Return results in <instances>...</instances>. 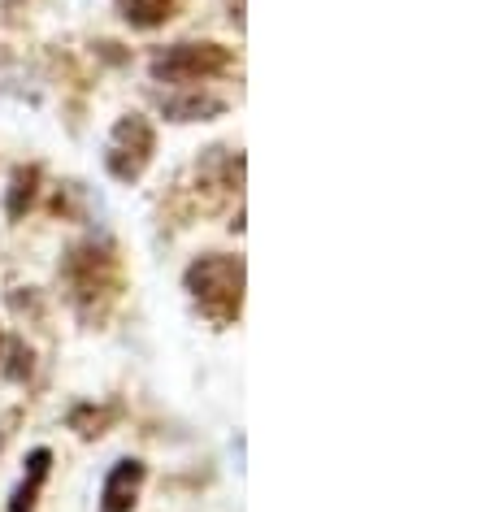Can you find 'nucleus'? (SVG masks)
<instances>
[{
	"label": "nucleus",
	"instance_id": "obj_1",
	"mask_svg": "<svg viewBox=\"0 0 486 512\" xmlns=\"http://www.w3.org/2000/svg\"><path fill=\"white\" fill-rule=\"evenodd\" d=\"M183 283L191 291V300H196L217 326H230L239 317V304H243V261L239 256H222V252L200 256V261L187 265Z\"/></svg>",
	"mask_w": 486,
	"mask_h": 512
},
{
	"label": "nucleus",
	"instance_id": "obj_2",
	"mask_svg": "<svg viewBox=\"0 0 486 512\" xmlns=\"http://www.w3.org/2000/svg\"><path fill=\"white\" fill-rule=\"evenodd\" d=\"M230 70V48L222 44H170L157 48L148 61V74L157 83H200V79H217Z\"/></svg>",
	"mask_w": 486,
	"mask_h": 512
},
{
	"label": "nucleus",
	"instance_id": "obj_3",
	"mask_svg": "<svg viewBox=\"0 0 486 512\" xmlns=\"http://www.w3.org/2000/svg\"><path fill=\"white\" fill-rule=\"evenodd\" d=\"M152 148H157V131H152V122L139 118V113H126V118L113 126V135H109V152H105L109 174L118 178V183H135V178L148 170Z\"/></svg>",
	"mask_w": 486,
	"mask_h": 512
},
{
	"label": "nucleus",
	"instance_id": "obj_4",
	"mask_svg": "<svg viewBox=\"0 0 486 512\" xmlns=\"http://www.w3.org/2000/svg\"><path fill=\"white\" fill-rule=\"evenodd\" d=\"M66 283H70V300L83 317H92V300L96 296H113L118 278H113V252L96 248V243H83V248L70 252L66 261Z\"/></svg>",
	"mask_w": 486,
	"mask_h": 512
},
{
	"label": "nucleus",
	"instance_id": "obj_5",
	"mask_svg": "<svg viewBox=\"0 0 486 512\" xmlns=\"http://www.w3.org/2000/svg\"><path fill=\"white\" fill-rule=\"evenodd\" d=\"M148 482V465L135 456L118 460L109 473H105V486H100V512H131L139 491Z\"/></svg>",
	"mask_w": 486,
	"mask_h": 512
},
{
	"label": "nucleus",
	"instance_id": "obj_6",
	"mask_svg": "<svg viewBox=\"0 0 486 512\" xmlns=\"http://www.w3.org/2000/svg\"><path fill=\"white\" fill-rule=\"evenodd\" d=\"M161 113L170 122H209V118H222L226 113V100L191 87V92H183V96H161Z\"/></svg>",
	"mask_w": 486,
	"mask_h": 512
},
{
	"label": "nucleus",
	"instance_id": "obj_7",
	"mask_svg": "<svg viewBox=\"0 0 486 512\" xmlns=\"http://www.w3.org/2000/svg\"><path fill=\"white\" fill-rule=\"evenodd\" d=\"M48 469H53V452H48V447H35V452L27 456V478H22L18 491L9 495V512H31L35 508V495H40Z\"/></svg>",
	"mask_w": 486,
	"mask_h": 512
},
{
	"label": "nucleus",
	"instance_id": "obj_8",
	"mask_svg": "<svg viewBox=\"0 0 486 512\" xmlns=\"http://www.w3.org/2000/svg\"><path fill=\"white\" fill-rule=\"evenodd\" d=\"M118 14L139 31H152L174 18V0H118Z\"/></svg>",
	"mask_w": 486,
	"mask_h": 512
},
{
	"label": "nucleus",
	"instance_id": "obj_9",
	"mask_svg": "<svg viewBox=\"0 0 486 512\" xmlns=\"http://www.w3.org/2000/svg\"><path fill=\"white\" fill-rule=\"evenodd\" d=\"M35 191H40V165H22L14 170V183H9V200H5V213L9 217H22L31 209Z\"/></svg>",
	"mask_w": 486,
	"mask_h": 512
},
{
	"label": "nucleus",
	"instance_id": "obj_10",
	"mask_svg": "<svg viewBox=\"0 0 486 512\" xmlns=\"http://www.w3.org/2000/svg\"><path fill=\"white\" fill-rule=\"evenodd\" d=\"M118 417V408H96V404H79L70 413V430H79L83 439H100L109 430V421Z\"/></svg>",
	"mask_w": 486,
	"mask_h": 512
},
{
	"label": "nucleus",
	"instance_id": "obj_11",
	"mask_svg": "<svg viewBox=\"0 0 486 512\" xmlns=\"http://www.w3.org/2000/svg\"><path fill=\"white\" fill-rule=\"evenodd\" d=\"M14 369H9V378H14V382H22V378H27L31 374V348H27V343H14Z\"/></svg>",
	"mask_w": 486,
	"mask_h": 512
},
{
	"label": "nucleus",
	"instance_id": "obj_12",
	"mask_svg": "<svg viewBox=\"0 0 486 512\" xmlns=\"http://www.w3.org/2000/svg\"><path fill=\"white\" fill-rule=\"evenodd\" d=\"M0 348H5V330H0Z\"/></svg>",
	"mask_w": 486,
	"mask_h": 512
},
{
	"label": "nucleus",
	"instance_id": "obj_13",
	"mask_svg": "<svg viewBox=\"0 0 486 512\" xmlns=\"http://www.w3.org/2000/svg\"><path fill=\"white\" fill-rule=\"evenodd\" d=\"M5 5H22V0H5Z\"/></svg>",
	"mask_w": 486,
	"mask_h": 512
}]
</instances>
